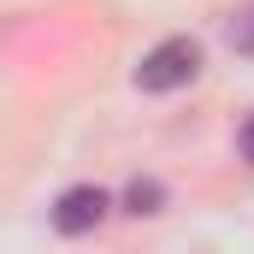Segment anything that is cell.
Listing matches in <instances>:
<instances>
[{"label":"cell","instance_id":"6da1fadb","mask_svg":"<svg viewBox=\"0 0 254 254\" xmlns=\"http://www.w3.org/2000/svg\"><path fill=\"white\" fill-rule=\"evenodd\" d=\"M195 77H201V42L195 36H166L136 65V89L142 95H172V89L195 83Z\"/></svg>","mask_w":254,"mask_h":254},{"label":"cell","instance_id":"7a4b0ae2","mask_svg":"<svg viewBox=\"0 0 254 254\" xmlns=\"http://www.w3.org/2000/svg\"><path fill=\"white\" fill-rule=\"evenodd\" d=\"M107 207H113V201H107L101 184H71V190L54 201V231H60V237H89V231L107 219Z\"/></svg>","mask_w":254,"mask_h":254},{"label":"cell","instance_id":"3957f363","mask_svg":"<svg viewBox=\"0 0 254 254\" xmlns=\"http://www.w3.org/2000/svg\"><path fill=\"white\" fill-rule=\"evenodd\" d=\"M160 201H166V184L160 178H130L125 184V213H160Z\"/></svg>","mask_w":254,"mask_h":254},{"label":"cell","instance_id":"277c9868","mask_svg":"<svg viewBox=\"0 0 254 254\" xmlns=\"http://www.w3.org/2000/svg\"><path fill=\"white\" fill-rule=\"evenodd\" d=\"M225 36H231V48H237V54H249V60H254V0H243V6L231 12Z\"/></svg>","mask_w":254,"mask_h":254},{"label":"cell","instance_id":"5b68a950","mask_svg":"<svg viewBox=\"0 0 254 254\" xmlns=\"http://www.w3.org/2000/svg\"><path fill=\"white\" fill-rule=\"evenodd\" d=\"M237 148H243V160L254 166V113L243 119V130H237Z\"/></svg>","mask_w":254,"mask_h":254}]
</instances>
